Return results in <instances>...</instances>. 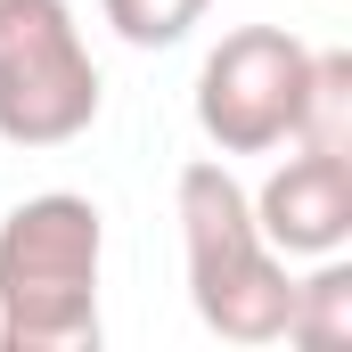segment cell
I'll use <instances>...</instances> for the list:
<instances>
[{
	"label": "cell",
	"mask_w": 352,
	"mask_h": 352,
	"mask_svg": "<svg viewBox=\"0 0 352 352\" xmlns=\"http://www.w3.org/2000/svg\"><path fill=\"white\" fill-rule=\"evenodd\" d=\"M173 213H180V254H188V303L205 336L278 344L295 311V278H287V254L263 238L254 197L230 173V156H188L173 180Z\"/></svg>",
	"instance_id": "cell-1"
},
{
	"label": "cell",
	"mask_w": 352,
	"mask_h": 352,
	"mask_svg": "<svg viewBox=\"0 0 352 352\" xmlns=\"http://www.w3.org/2000/svg\"><path fill=\"white\" fill-rule=\"evenodd\" d=\"M107 221L74 188H41L0 221V352H98Z\"/></svg>",
	"instance_id": "cell-2"
},
{
	"label": "cell",
	"mask_w": 352,
	"mask_h": 352,
	"mask_svg": "<svg viewBox=\"0 0 352 352\" xmlns=\"http://www.w3.org/2000/svg\"><path fill=\"white\" fill-rule=\"evenodd\" d=\"M98 58L66 0H0V140L66 148L98 123Z\"/></svg>",
	"instance_id": "cell-3"
},
{
	"label": "cell",
	"mask_w": 352,
	"mask_h": 352,
	"mask_svg": "<svg viewBox=\"0 0 352 352\" xmlns=\"http://www.w3.org/2000/svg\"><path fill=\"white\" fill-rule=\"evenodd\" d=\"M303 82L311 50L287 25H238L197 66V131L213 140V156H278L295 140Z\"/></svg>",
	"instance_id": "cell-4"
},
{
	"label": "cell",
	"mask_w": 352,
	"mask_h": 352,
	"mask_svg": "<svg viewBox=\"0 0 352 352\" xmlns=\"http://www.w3.org/2000/svg\"><path fill=\"white\" fill-rule=\"evenodd\" d=\"M254 197V221L287 263H320V254H344L352 246V156H320V148H295Z\"/></svg>",
	"instance_id": "cell-5"
},
{
	"label": "cell",
	"mask_w": 352,
	"mask_h": 352,
	"mask_svg": "<svg viewBox=\"0 0 352 352\" xmlns=\"http://www.w3.org/2000/svg\"><path fill=\"white\" fill-rule=\"evenodd\" d=\"M287 148L352 156V58L344 50H311V82H303V115H295Z\"/></svg>",
	"instance_id": "cell-6"
},
{
	"label": "cell",
	"mask_w": 352,
	"mask_h": 352,
	"mask_svg": "<svg viewBox=\"0 0 352 352\" xmlns=\"http://www.w3.org/2000/svg\"><path fill=\"white\" fill-rule=\"evenodd\" d=\"M287 336H295L303 352H336V344H352V263H344V254H320V270H311V278H295Z\"/></svg>",
	"instance_id": "cell-7"
},
{
	"label": "cell",
	"mask_w": 352,
	"mask_h": 352,
	"mask_svg": "<svg viewBox=\"0 0 352 352\" xmlns=\"http://www.w3.org/2000/svg\"><path fill=\"white\" fill-rule=\"evenodd\" d=\"M205 8L213 0H98V16L115 25L123 50H173L205 25Z\"/></svg>",
	"instance_id": "cell-8"
}]
</instances>
